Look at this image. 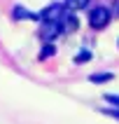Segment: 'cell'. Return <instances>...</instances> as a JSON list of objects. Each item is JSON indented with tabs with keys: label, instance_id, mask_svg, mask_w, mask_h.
<instances>
[{
	"label": "cell",
	"instance_id": "cell-9",
	"mask_svg": "<svg viewBox=\"0 0 119 124\" xmlns=\"http://www.w3.org/2000/svg\"><path fill=\"white\" fill-rule=\"evenodd\" d=\"M100 112H105L107 117H114V119H119V110H110V108H103Z\"/></svg>",
	"mask_w": 119,
	"mask_h": 124
},
{
	"label": "cell",
	"instance_id": "cell-2",
	"mask_svg": "<svg viewBox=\"0 0 119 124\" xmlns=\"http://www.w3.org/2000/svg\"><path fill=\"white\" fill-rule=\"evenodd\" d=\"M61 14H63V7L61 5H51V7H44V9L40 12V16L47 19V21H51V23H58Z\"/></svg>",
	"mask_w": 119,
	"mask_h": 124
},
{
	"label": "cell",
	"instance_id": "cell-10",
	"mask_svg": "<svg viewBox=\"0 0 119 124\" xmlns=\"http://www.w3.org/2000/svg\"><path fill=\"white\" fill-rule=\"evenodd\" d=\"M54 54V47H51V45H44V52H42V59H44V56H51Z\"/></svg>",
	"mask_w": 119,
	"mask_h": 124
},
{
	"label": "cell",
	"instance_id": "cell-4",
	"mask_svg": "<svg viewBox=\"0 0 119 124\" xmlns=\"http://www.w3.org/2000/svg\"><path fill=\"white\" fill-rule=\"evenodd\" d=\"M14 16H16V19H35L37 14H33V12H26L23 7H14Z\"/></svg>",
	"mask_w": 119,
	"mask_h": 124
},
{
	"label": "cell",
	"instance_id": "cell-6",
	"mask_svg": "<svg viewBox=\"0 0 119 124\" xmlns=\"http://www.w3.org/2000/svg\"><path fill=\"white\" fill-rule=\"evenodd\" d=\"M56 33H58V23H49L47 31H44V38H54Z\"/></svg>",
	"mask_w": 119,
	"mask_h": 124
},
{
	"label": "cell",
	"instance_id": "cell-11",
	"mask_svg": "<svg viewBox=\"0 0 119 124\" xmlns=\"http://www.w3.org/2000/svg\"><path fill=\"white\" fill-rule=\"evenodd\" d=\"M117 45H119V42H117Z\"/></svg>",
	"mask_w": 119,
	"mask_h": 124
},
{
	"label": "cell",
	"instance_id": "cell-7",
	"mask_svg": "<svg viewBox=\"0 0 119 124\" xmlns=\"http://www.w3.org/2000/svg\"><path fill=\"white\" fill-rule=\"evenodd\" d=\"M105 101H107V103H112V105H117V108H119V94H105Z\"/></svg>",
	"mask_w": 119,
	"mask_h": 124
},
{
	"label": "cell",
	"instance_id": "cell-1",
	"mask_svg": "<svg viewBox=\"0 0 119 124\" xmlns=\"http://www.w3.org/2000/svg\"><path fill=\"white\" fill-rule=\"evenodd\" d=\"M110 16H112V12L107 9V7H105V5H98V7H93V9H91V14H89V23H91V28L100 31V28L107 26Z\"/></svg>",
	"mask_w": 119,
	"mask_h": 124
},
{
	"label": "cell",
	"instance_id": "cell-3",
	"mask_svg": "<svg viewBox=\"0 0 119 124\" xmlns=\"http://www.w3.org/2000/svg\"><path fill=\"white\" fill-rule=\"evenodd\" d=\"M112 73H93V75L89 77V82H93V84H100V82H110L112 80Z\"/></svg>",
	"mask_w": 119,
	"mask_h": 124
},
{
	"label": "cell",
	"instance_id": "cell-8",
	"mask_svg": "<svg viewBox=\"0 0 119 124\" xmlns=\"http://www.w3.org/2000/svg\"><path fill=\"white\" fill-rule=\"evenodd\" d=\"M89 59H91V52H79V54L75 56V61H77V63H82V61H89Z\"/></svg>",
	"mask_w": 119,
	"mask_h": 124
},
{
	"label": "cell",
	"instance_id": "cell-5",
	"mask_svg": "<svg viewBox=\"0 0 119 124\" xmlns=\"http://www.w3.org/2000/svg\"><path fill=\"white\" fill-rule=\"evenodd\" d=\"M89 0H65V7L68 9H84Z\"/></svg>",
	"mask_w": 119,
	"mask_h": 124
}]
</instances>
